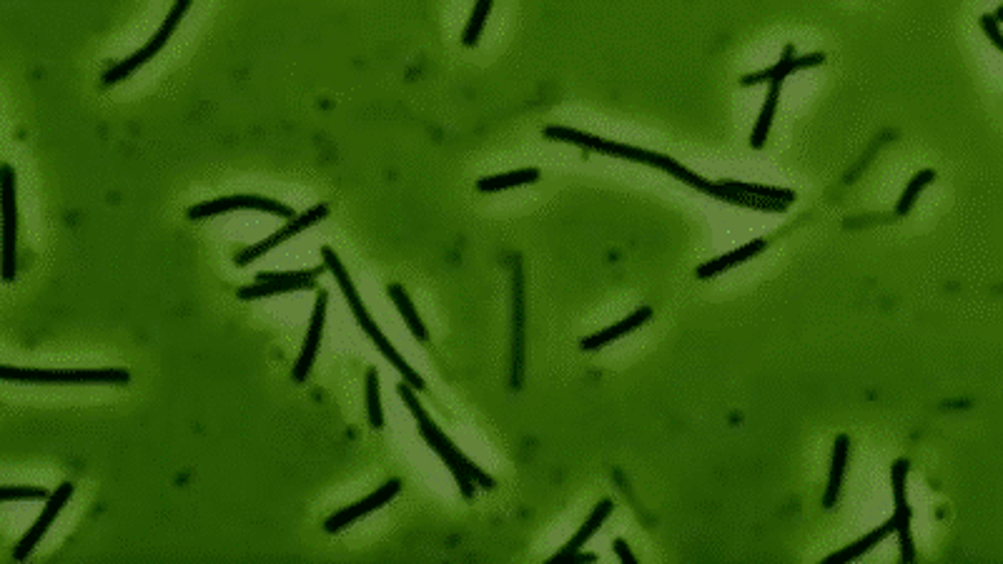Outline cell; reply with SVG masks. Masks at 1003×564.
<instances>
[{"mask_svg":"<svg viewBox=\"0 0 1003 564\" xmlns=\"http://www.w3.org/2000/svg\"><path fill=\"white\" fill-rule=\"evenodd\" d=\"M397 394L402 397V402L407 404L409 412L414 414V419H417V429L419 434H422V439L429 444V449L442 459L444 467L452 472L454 482H457L459 492H462L464 497L467 499L474 497V487H484V489L494 487V479L489 477L484 469H479L477 464H474L472 459H469L467 454H464L462 449L442 432V429H439V424H434V419L429 417L427 409H424L422 402L417 399V392H414L404 379L397 384Z\"/></svg>","mask_w":1003,"mask_h":564,"instance_id":"cell-1","label":"cell"},{"mask_svg":"<svg viewBox=\"0 0 1003 564\" xmlns=\"http://www.w3.org/2000/svg\"><path fill=\"white\" fill-rule=\"evenodd\" d=\"M765 249H768V241H765V239H753V241H748V244L738 246V249L728 251V254L715 256V259H710V261H705V264H700L698 269H695V276H698V279H703V281L715 279V276H720V274H723V271H730V269H735V266L745 264V261L755 259V256L763 254Z\"/></svg>","mask_w":1003,"mask_h":564,"instance_id":"cell-16","label":"cell"},{"mask_svg":"<svg viewBox=\"0 0 1003 564\" xmlns=\"http://www.w3.org/2000/svg\"><path fill=\"white\" fill-rule=\"evenodd\" d=\"M780 93H783V83H770L768 93H765L763 108H760L758 118H755L753 133H750V148H753V151H763V146L768 143V133L770 128H773L775 113H778Z\"/></svg>","mask_w":1003,"mask_h":564,"instance_id":"cell-19","label":"cell"},{"mask_svg":"<svg viewBox=\"0 0 1003 564\" xmlns=\"http://www.w3.org/2000/svg\"><path fill=\"white\" fill-rule=\"evenodd\" d=\"M326 306H329V291L319 289L316 291L314 311H311L309 331H306L304 346H301V354L299 359H296L294 371H291V379H294L296 384L306 382V376H309L311 366H314L316 361V354H319L321 336H324V324H326Z\"/></svg>","mask_w":1003,"mask_h":564,"instance_id":"cell-13","label":"cell"},{"mask_svg":"<svg viewBox=\"0 0 1003 564\" xmlns=\"http://www.w3.org/2000/svg\"><path fill=\"white\" fill-rule=\"evenodd\" d=\"M51 494L43 487H3L0 499L6 504L11 502H48Z\"/></svg>","mask_w":1003,"mask_h":564,"instance_id":"cell-28","label":"cell"},{"mask_svg":"<svg viewBox=\"0 0 1003 564\" xmlns=\"http://www.w3.org/2000/svg\"><path fill=\"white\" fill-rule=\"evenodd\" d=\"M650 319H652L650 306H640V309H635L632 314H627L622 321H615V324H610L607 329L597 331V334L585 336V339L580 341V349L582 351H597V349H602V346L615 344V341H620L622 336L632 334V331H637L640 326H645Z\"/></svg>","mask_w":1003,"mask_h":564,"instance_id":"cell-15","label":"cell"},{"mask_svg":"<svg viewBox=\"0 0 1003 564\" xmlns=\"http://www.w3.org/2000/svg\"><path fill=\"white\" fill-rule=\"evenodd\" d=\"M793 61H795V46H793V43H788V46H785V51H783V56H780V61L775 63V66L763 68V71L748 73V76L740 78V86H743V88H753V86H763V83H768V86H770V83H783L785 78L793 76V73H795Z\"/></svg>","mask_w":1003,"mask_h":564,"instance_id":"cell-22","label":"cell"},{"mask_svg":"<svg viewBox=\"0 0 1003 564\" xmlns=\"http://www.w3.org/2000/svg\"><path fill=\"white\" fill-rule=\"evenodd\" d=\"M612 509H615V504H612V499H602V502H597V507L592 509V514H590V517L585 519V524H582V527L577 529L575 534H572L570 542H567L565 547L560 549V552L552 554V562H560V559H562V562H565V559H570L572 554L580 552L582 544L590 542V539L595 537L597 532H600L602 524H605L607 519H610Z\"/></svg>","mask_w":1003,"mask_h":564,"instance_id":"cell-17","label":"cell"},{"mask_svg":"<svg viewBox=\"0 0 1003 564\" xmlns=\"http://www.w3.org/2000/svg\"><path fill=\"white\" fill-rule=\"evenodd\" d=\"M189 8H191V0H179V3H174V8H171V11H169L166 21L161 23V28H158V31L153 33V36L148 38V41L143 43V46L138 48V51L133 53V56H128L126 61L116 63V66H111L106 73H103L101 86L103 88L116 86V83L126 81L128 76H133V73H136L138 68L146 66L148 61H153V58H156L158 53H161L163 48H166V43H169V38L174 36V31H176V28H179L181 18H184L186 13H189Z\"/></svg>","mask_w":1003,"mask_h":564,"instance_id":"cell-6","label":"cell"},{"mask_svg":"<svg viewBox=\"0 0 1003 564\" xmlns=\"http://www.w3.org/2000/svg\"><path fill=\"white\" fill-rule=\"evenodd\" d=\"M0 194H3V281L11 284L18 269V199H16V171L3 163L0 168Z\"/></svg>","mask_w":1003,"mask_h":564,"instance_id":"cell-9","label":"cell"},{"mask_svg":"<svg viewBox=\"0 0 1003 564\" xmlns=\"http://www.w3.org/2000/svg\"><path fill=\"white\" fill-rule=\"evenodd\" d=\"M848 452H851V437L848 434H838L833 444V457H830V474H828V487L823 492V509H833L841 499V489H843V479H846V467H848Z\"/></svg>","mask_w":1003,"mask_h":564,"instance_id":"cell-18","label":"cell"},{"mask_svg":"<svg viewBox=\"0 0 1003 564\" xmlns=\"http://www.w3.org/2000/svg\"><path fill=\"white\" fill-rule=\"evenodd\" d=\"M612 549H615V554L617 557L622 559V562H627V564H637V557L632 554V549H630V544L625 542L622 537H617L615 542H612Z\"/></svg>","mask_w":1003,"mask_h":564,"instance_id":"cell-30","label":"cell"},{"mask_svg":"<svg viewBox=\"0 0 1003 564\" xmlns=\"http://www.w3.org/2000/svg\"><path fill=\"white\" fill-rule=\"evenodd\" d=\"M545 138H550V141L570 143V146H577V148H587V151L602 153V156L622 158V161H630V163H642V166L657 168V171H665V173H670V168L675 166V158L667 156V153L650 151V148H642V146H632V143L612 141V138L595 136V133L580 131V128L547 126Z\"/></svg>","mask_w":1003,"mask_h":564,"instance_id":"cell-3","label":"cell"},{"mask_svg":"<svg viewBox=\"0 0 1003 564\" xmlns=\"http://www.w3.org/2000/svg\"><path fill=\"white\" fill-rule=\"evenodd\" d=\"M525 387V284L515 269V324H512V389Z\"/></svg>","mask_w":1003,"mask_h":564,"instance_id":"cell-14","label":"cell"},{"mask_svg":"<svg viewBox=\"0 0 1003 564\" xmlns=\"http://www.w3.org/2000/svg\"><path fill=\"white\" fill-rule=\"evenodd\" d=\"M399 492H402V482H399V479H389V482H384L382 487L374 489V492L367 494L364 499H359V502H354V504H347L344 509H339V512L331 514V517L324 522V532L326 534H339L342 529H349L352 524H357L359 519L367 517V514L387 507V504L392 502V499L397 497Z\"/></svg>","mask_w":1003,"mask_h":564,"instance_id":"cell-11","label":"cell"},{"mask_svg":"<svg viewBox=\"0 0 1003 564\" xmlns=\"http://www.w3.org/2000/svg\"><path fill=\"white\" fill-rule=\"evenodd\" d=\"M908 472H911V462L908 459H896L891 464V487H893V532L898 534V547H901L903 562H913L916 559V544H913L911 534V504H908Z\"/></svg>","mask_w":1003,"mask_h":564,"instance_id":"cell-8","label":"cell"},{"mask_svg":"<svg viewBox=\"0 0 1003 564\" xmlns=\"http://www.w3.org/2000/svg\"><path fill=\"white\" fill-rule=\"evenodd\" d=\"M981 28H983V33H986L988 38H991V43H993V48L996 51H1003V36H1001V23H996V18L991 16V13H983L981 16Z\"/></svg>","mask_w":1003,"mask_h":564,"instance_id":"cell-29","label":"cell"},{"mask_svg":"<svg viewBox=\"0 0 1003 564\" xmlns=\"http://www.w3.org/2000/svg\"><path fill=\"white\" fill-rule=\"evenodd\" d=\"M321 261H324L326 269H329L331 274H334V279H337L339 289H342L344 299H347V304H349V309H352L354 319H357L359 329H362L364 334H367L369 339H372V344L377 346L379 351H382L384 359H387L389 364H392L394 369H397L399 374H402V379L409 384V387L414 389V392H424V389H427V382H424L422 376H419L417 371H414L412 366L407 364V359H404V356L399 354L397 346H394L392 341L387 339V334H384V331L379 329L377 321H374L372 316H369L367 306H364L362 296H359V291H357V284H354V281H352V276H349L347 266L342 264V259H339L337 254H334V249H329V246H321Z\"/></svg>","mask_w":1003,"mask_h":564,"instance_id":"cell-2","label":"cell"},{"mask_svg":"<svg viewBox=\"0 0 1003 564\" xmlns=\"http://www.w3.org/2000/svg\"><path fill=\"white\" fill-rule=\"evenodd\" d=\"M708 196L710 199L720 201V204H730L738 206V209H750V211H763V214H785V211L795 204V199H798V194L790 191V188L733 181V178L713 181Z\"/></svg>","mask_w":1003,"mask_h":564,"instance_id":"cell-5","label":"cell"},{"mask_svg":"<svg viewBox=\"0 0 1003 564\" xmlns=\"http://www.w3.org/2000/svg\"><path fill=\"white\" fill-rule=\"evenodd\" d=\"M489 13H492V0H479V3H474L472 13H469L467 28H464V33H462V46L464 48L477 46L479 38H482V33H484V26H487Z\"/></svg>","mask_w":1003,"mask_h":564,"instance_id":"cell-25","label":"cell"},{"mask_svg":"<svg viewBox=\"0 0 1003 564\" xmlns=\"http://www.w3.org/2000/svg\"><path fill=\"white\" fill-rule=\"evenodd\" d=\"M367 417H369V427L384 429V409H382V394H379L377 369L367 371Z\"/></svg>","mask_w":1003,"mask_h":564,"instance_id":"cell-27","label":"cell"},{"mask_svg":"<svg viewBox=\"0 0 1003 564\" xmlns=\"http://www.w3.org/2000/svg\"><path fill=\"white\" fill-rule=\"evenodd\" d=\"M387 294H389V299L394 301V306H397L399 316H402V319H404L407 329L412 331L414 339L422 341V344H424V341L429 339V331H427V326H424L422 316H419L417 306L412 304L409 294H407V291H404V286L402 284H389Z\"/></svg>","mask_w":1003,"mask_h":564,"instance_id":"cell-23","label":"cell"},{"mask_svg":"<svg viewBox=\"0 0 1003 564\" xmlns=\"http://www.w3.org/2000/svg\"><path fill=\"white\" fill-rule=\"evenodd\" d=\"M540 168H517V171L497 173V176H484L477 181L479 194H499V191H510V188L530 186V183L540 181Z\"/></svg>","mask_w":1003,"mask_h":564,"instance_id":"cell-20","label":"cell"},{"mask_svg":"<svg viewBox=\"0 0 1003 564\" xmlns=\"http://www.w3.org/2000/svg\"><path fill=\"white\" fill-rule=\"evenodd\" d=\"M326 214H329L326 204L311 206V209L304 211V214H301V216H294V219L286 221V224L281 226V229L276 231V234H271L269 239L259 241V244H254V246H246L244 251H239V254H236V259H234V264L239 266V269H244V266L254 264L256 259H261V256H264V254L274 251L276 246H281V244H284V241L294 239V236L301 234V231L311 229V226H316V224H321V221L326 219Z\"/></svg>","mask_w":1003,"mask_h":564,"instance_id":"cell-10","label":"cell"},{"mask_svg":"<svg viewBox=\"0 0 1003 564\" xmlns=\"http://www.w3.org/2000/svg\"><path fill=\"white\" fill-rule=\"evenodd\" d=\"M234 211H264V214L271 216H281V219H294V209L284 206L276 199H266V196H254V194H236V196H221V199H211V201H201V204H194L186 216L191 221H201V219H211V216H224V214H234Z\"/></svg>","mask_w":1003,"mask_h":564,"instance_id":"cell-7","label":"cell"},{"mask_svg":"<svg viewBox=\"0 0 1003 564\" xmlns=\"http://www.w3.org/2000/svg\"><path fill=\"white\" fill-rule=\"evenodd\" d=\"M291 291H309L304 284H276V281H266V284H246L236 291L241 301H256V299H269V296H279V294H291Z\"/></svg>","mask_w":1003,"mask_h":564,"instance_id":"cell-26","label":"cell"},{"mask_svg":"<svg viewBox=\"0 0 1003 564\" xmlns=\"http://www.w3.org/2000/svg\"><path fill=\"white\" fill-rule=\"evenodd\" d=\"M73 492H76V484L73 482H63L61 487L56 489V492L48 497V502H46V507L41 509V514L36 517V522L28 527V532L23 534L21 539H18V544H16V549H13V559H18V562H23V559H28L31 557V552L33 549L41 544V539L46 537L48 534V529H51V524L56 522L58 519V514L63 512V507L68 504V499L73 497Z\"/></svg>","mask_w":1003,"mask_h":564,"instance_id":"cell-12","label":"cell"},{"mask_svg":"<svg viewBox=\"0 0 1003 564\" xmlns=\"http://www.w3.org/2000/svg\"><path fill=\"white\" fill-rule=\"evenodd\" d=\"M933 181H936V171H933V168H923V171H918L916 176H913L911 181L906 183V188H903L901 199H898V204H896V216L911 214V209L916 206L918 196L923 194V188L931 186Z\"/></svg>","mask_w":1003,"mask_h":564,"instance_id":"cell-24","label":"cell"},{"mask_svg":"<svg viewBox=\"0 0 1003 564\" xmlns=\"http://www.w3.org/2000/svg\"><path fill=\"white\" fill-rule=\"evenodd\" d=\"M3 382L8 384H41V387H78V384H128L131 374L121 366H101V369H21L3 366Z\"/></svg>","mask_w":1003,"mask_h":564,"instance_id":"cell-4","label":"cell"},{"mask_svg":"<svg viewBox=\"0 0 1003 564\" xmlns=\"http://www.w3.org/2000/svg\"><path fill=\"white\" fill-rule=\"evenodd\" d=\"M891 534H893V519H888L886 524L871 529V532L863 534V537L856 539V542L846 544V547L838 549V552L828 554V562H843V564L856 562V559H861L863 554L871 552L873 547H878V544H881L886 537H891Z\"/></svg>","mask_w":1003,"mask_h":564,"instance_id":"cell-21","label":"cell"},{"mask_svg":"<svg viewBox=\"0 0 1003 564\" xmlns=\"http://www.w3.org/2000/svg\"><path fill=\"white\" fill-rule=\"evenodd\" d=\"M597 559V554H590V552H575L570 557V562H595Z\"/></svg>","mask_w":1003,"mask_h":564,"instance_id":"cell-31","label":"cell"}]
</instances>
